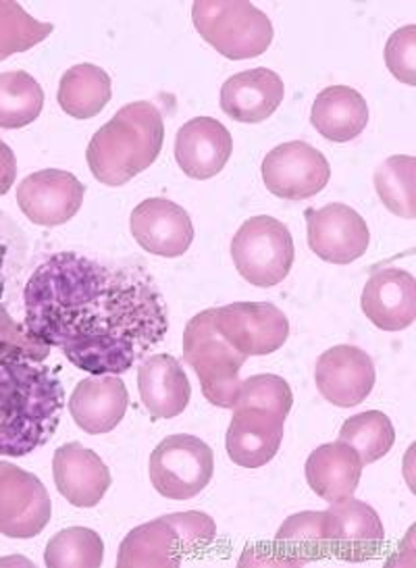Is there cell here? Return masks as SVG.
<instances>
[{
  "instance_id": "30",
  "label": "cell",
  "mask_w": 416,
  "mask_h": 568,
  "mask_svg": "<svg viewBox=\"0 0 416 568\" xmlns=\"http://www.w3.org/2000/svg\"><path fill=\"white\" fill-rule=\"evenodd\" d=\"M339 442L348 444L358 452L365 465H373L394 448L396 429L389 417L382 410H366L349 417L342 425Z\"/></svg>"
},
{
  "instance_id": "13",
  "label": "cell",
  "mask_w": 416,
  "mask_h": 568,
  "mask_svg": "<svg viewBox=\"0 0 416 568\" xmlns=\"http://www.w3.org/2000/svg\"><path fill=\"white\" fill-rule=\"evenodd\" d=\"M85 185L69 171L42 169L28 175L17 187L23 215L35 225L57 227L80 213Z\"/></svg>"
},
{
  "instance_id": "16",
  "label": "cell",
  "mask_w": 416,
  "mask_h": 568,
  "mask_svg": "<svg viewBox=\"0 0 416 568\" xmlns=\"http://www.w3.org/2000/svg\"><path fill=\"white\" fill-rule=\"evenodd\" d=\"M130 230L144 251L163 258L182 256L194 242V225L187 211L166 199L140 202L133 209Z\"/></svg>"
},
{
  "instance_id": "2",
  "label": "cell",
  "mask_w": 416,
  "mask_h": 568,
  "mask_svg": "<svg viewBox=\"0 0 416 568\" xmlns=\"http://www.w3.org/2000/svg\"><path fill=\"white\" fill-rule=\"evenodd\" d=\"M47 352L0 306V456H28L59 427L65 392Z\"/></svg>"
},
{
  "instance_id": "14",
  "label": "cell",
  "mask_w": 416,
  "mask_h": 568,
  "mask_svg": "<svg viewBox=\"0 0 416 568\" xmlns=\"http://www.w3.org/2000/svg\"><path fill=\"white\" fill-rule=\"evenodd\" d=\"M315 384L321 396L333 406H358L375 385L373 358L349 344L333 346L316 361Z\"/></svg>"
},
{
  "instance_id": "15",
  "label": "cell",
  "mask_w": 416,
  "mask_h": 568,
  "mask_svg": "<svg viewBox=\"0 0 416 568\" xmlns=\"http://www.w3.org/2000/svg\"><path fill=\"white\" fill-rule=\"evenodd\" d=\"M329 551L346 562H365L382 548L383 523L377 510L366 501H333L325 510Z\"/></svg>"
},
{
  "instance_id": "4",
  "label": "cell",
  "mask_w": 416,
  "mask_h": 568,
  "mask_svg": "<svg viewBox=\"0 0 416 568\" xmlns=\"http://www.w3.org/2000/svg\"><path fill=\"white\" fill-rule=\"evenodd\" d=\"M215 520L196 510L175 513L135 527L121 541L119 568H175L183 554L204 550L215 541Z\"/></svg>"
},
{
  "instance_id": "5",
  "label": "cell",
  "mask_w": 416,
  "mask_h": 568,
  "mask_svg": "<svg viewBox=\"0 0 416 568\" xmlns=\"http://www.w3.org/2000/svg\"><path fill=\"white\" fill-rule=\"evenodd\" d=\"M183 358L196 371L204 398L219 408H233L240 394V371L248 361L216 332L213 308L190 318L183 332Z\"/></svg>"
},
{
  "instance_id": "23",
  "label": "cell",
  "mask_w": 416,
  "mask_h": 568,
  "mask_svg": "<svg viewBox=\"0 0 416 568\" xmlns=\"http://www.w3.org/2000/svg\"><path fill=\"white\" fill-rule=\"evenodd\" d=\"M138 387L144 408L154 418H175L190 404L192 385L177 358L154 354L138 368Z\"/></svg>"
},
{
  "instance_id": "11",
  "label": "cell",
  "mask_w": 416,
  "mask_h": 568,
  "mask_svg": "<svg viewBox=\"0 0 416 568\" xmlns=\"http://www.w3.org/2000/svg\"><path fill=\"white\" fill-rule=\"evenodd\" d=\"M52 501L42 481L11 463L0 460V534L30 539L50 523Z\"/></svg>"
},
{
  "instance_id": "25",
  "label": "cell",
  "mask_w": 416,
  "mask_h": 568,
  "mask_svg": "<svg viewBox=\"0 0 416 568\" xmlns=\"http://www.w3.org/2000/svg\"><path fill=\"white\" fill-rule=\"evenodd\" d=\"M311 123L323 138L344 144L365 132L368 104L361 92L348 85H329L318 92Z\"/></svg>"
},
{
  "instance_id": "3",
  "label": "cell",
  "mask_w": 416,
  "mask_h": 568,
  "mask_svg": "<svg viewBox=\"0 0 416 568\" xmlns=\"http://www.w3.org/2000/svg\"><path fill=\"white\" fill-rule=\"evenodd\" d=\"M163 142L165 123L161 111L149 101L132 102L92 135L85 159L100 184L119 187L159 159Z\"/></svg>"
},
{
  "instance_id": "1",
  "label": "cell",
  "mask_w": 416,
  "mask_h": 568,
  "mask_svg": "<svg viewBox=\"0 0 416 568\" xmlns=\"http://www.w3.org/2000/svg\"><path fill=\"white\" fill-rule=\"evenodd\" d=\"M26 334L92 375H121L165 339L161 292L138 267L57 252L23 290Z\"/></svg>"
},
{
  "instance_id": "24",
  "label": "cell",
  "mask_w": 416,
  "mask_h": 568,
  "mask_svg": "<svg viewBox=\"0 0 416 568\" xmlns=\"http://www.w3.org/2000/svg\"><path fill=\"white\" fill-rule=\"evenodd\" d=\"M363 458L344 442L318 446L306 460V481L325 501L348 500L361 484Z\"/></svg>"
},
{
  "instance_id": "9",
  "label": "cell",
  "mask_w": 416,
  "mask_h": 568,
  "mask_svg": "<svg viewBox=\"0 0 416 568\" xmlns=\"http://www.w3.org/2000/svg\"><path fill=\"white\" fill-rule=\"evenodd\" d=\"M216 332L235 351L250 356H266L280 351L290 335V321L271 302H233L213 308Z\"/></svg>"
},
{
  "instance_id": "27",
  "label": "cell",
  "mask_w": 416,
  "mask_h": 568,
  "mask_svg": "<svg viewBox=\"0 0 416 568\" xmlns=\"http://www.w3.org/2000/svg\"><path fill=\"white\" fill-rule=\"evenodd\" d=\"M113 85L104 69L82 63L67 69L59 84V106L69 118L92 119L111 102Z\"/></svg>"
},
{
  "instance_id": "22",
  "label": "cell",
  "mask_w": 416,
  "mask_h": 568,
  "mask_svg": "<svg viewBox=\"0 0 416 568\" xmlns=\"http://www.w3.org/2000/svg\"><path fill=\"white\" fill-rule=\"evenodd\" d=\"M285 97L283 80L271 69L235 73L221 88V109L240 123H261L271 118Z\"/></svg>"
},
{
  "instance_id": "31",
  "label": "cell",
  "mask_w": 416,
  "mask_h": 568,
  "mask_svg": "<svg viewBox=\"0 0 416 568\" xmlns=\"http://www.w3.org/2000/svg\"><path fill=\"white\" fill-rule=\"evenodd\" d=\"M104 560V541L97 531L69 527L54 535L44 551L50 568H99Z\"/></svg>"
},
{
  "instance_id": "29",
  "label": "cell",
  "mask_w": 416,
  "mask_h": 568,
  "mask_svg": "<svg viewBox=\"0 0 416 568\" xmlns=\"http://www.w3.org/2000/svg\"><path fill=\"white\" fill-rule=\"evenodd\" d=\"M416 159L396 154L375 171V190L387 211L402 219L416 217Z\"/></svg>"
},
{
  "instance_id": "20",
  "label": "cell",
  "mask_w": 416,
  "mask_h": 568,
  "mask_svg": "<svg viewBox=\"0 0 416 568\" xmlns=\"http://www.w3.org/2000/svg\"><path fill=\"white\" fill-rule=\"evenodd\" d=\"M54 484L59 494L75 508H94L111 487V470L97 452L71 442L54 452Z\"/></svg>"
},
{
  "instance_id": "10",
  "label": "cell",
  "mask_w": 416,
  "mask_h": 568,
  "mask_svg": "<svg viewBox=\"0 0 416 568\" xmlns=\"http://www.w3.org/2000/svg\"><path fill=\"white\" fill-rule=\"evenodd\" d=\"M266 190L283 201H306L325 190L332 168L325 154L306 142H285L263 161Z\"/></svg>"
},
{
  "instance_id": "18",
  "label": "cell",
  "mask_w": 416,
  "mask_h": 568,
  "mask_svg": "<svg viewBox=\"0 0 416 568\" xmlns=\"http://www.w3.org/2000/svg\"><path fill=\"white\" fill-rule=\"evenodd\" d=\"M233 152L230 130L213 118L190 119L175 138V161L192 180L219 175Z\"/></svg>"
},
{
  "instance_id": "26",
  "label": "cell",
  "mask_w": 416,
  "mask_h": 568,
  "mask_svg": "<svg viewBox=\"0 0 416 568\" xmlns=\"http://www.w3.org/2000/svg\"><path fill=\"white\" fill-rule=\"evenodd\" d=\"M273 562L283 567H302L329 554L325 510H306L287 518L275 535Z\"/></svg>"
},
{
  "instance_id": "8",
  "label": "cell",
  "mask_w": 416,
  "mask_h": 568,
  "mask_svg": "<svg viewBox=\"0 0 416 568\" xmlns=\"http://www.w3.org/2000/svg\"><path fill=\"white\" fill-rule=\"evenodd\" d=\"M215 473L213 450L196 435H169L150 454L152 487L169 500H192Z\"/></svg>"
},
{
  "instance_id": "34",
  "label": "cell",
  "mask_w": 416,
  "mask_h": 568,
  "mask_svg": "<svg viewBox=\"0 0 416 568\" xmlns=\"http://www.w3.org/2000/svg\"><path fill=\"white\" fill-rule=\"evenodd\" d=\"M385 65L402 84H416V28L406 26L389 36L385 47Z\"/></svg>"
},
{
  "instance_id": "28",
  "label": "cell",
  "mask_w": 416,
  "mask_h": 568,
  "mask_svg": "<svg viewBox=\"0 0 416 568\" xmlns=\"http://www.w3.org/2000/svg\"><path fill=\"white\" fill-rule=\"evenodd\" d=\"M44 90L28 71L0 73V128L19 130L40 118Z\"/></svg>"
},
{
  "instance_id": "12",
  "label": "cell",
  "mask_w": 416,
  "mask_h": 568,
  "mask_svg": "<svg viewBox=\"0 0 416 568\" xmlns=\"http://www.w3.org/2000/svg\"><path fill=\"white\" fill-rule=\"evenodd\" d=\"M308 246L318 258L333 265H349L365 254L371 232L365 219L346 204L333 202L304 213Z\"/></svg>"
},
{
  "instance_id": "6",
  "label": "cell",
  "mask_w": 416,
  "mask_h": 568,
  "mask_svg": "<svg viewBox=\"0 0 416 568\" xmlns=\"http://www.w3.org/2000/svg\"><path fill=\"white\" fill-rule=\"evenodd\" d=\"M199 34L232 61L261 57L273 42V23L252 2L200 0L192 7Z\"/></svg>"
},
{
  "instance_id": "7",
  "label": "cell",
  "mask_w": 416,
  "mask_h": 568,
  "mask_svg": "<svg viewBox=\"0 0 416 568\" xmlns=\"http://www.w3.org/2000/svg\"><path fill=\"white\" fill-rule=\"evenodd\" d=\"M294 237L280 219L258 215L244 221L232 240L233 265L252 285L282 284L294 265Z\"/></svg>"
},
{
  "instance_id": "33",
  "label": "cell",
  "mask_w": 416,
  "mask_h": 568,
  "mask_svg": "<svg viewBox=\"0 0 416 568\" xmlns=\"http://www.w3.org/2000/svg\"><path fill=\"white\" fill-rule=\"evenodd\" d=\"M292 404H294V396H292L290 384L280 375L263 373V375H252L246 382H242L233 410L235 408H265V410H273V413H280L283 417H287L292 410Z\"/></svg>"
},
{
  "instance_id": "19",
  "label": "cell",
  "mask_w": 416,
  "mask_h": 568,
  "mask_svg": "<svg viewBox=\"0 0 416 568\" xmlns=\"http://www.w3.org/2000/svg\"><path fill=\"white\" fill-rule=\"evenodd\" d=\"M285 417L265 408H235L227 429V454L237 467L261 468L275 458Z\"/></svg>"
},
{
  "instance_id": "17",
  "label": "cell",
  "mask_w": 416,
  "mask_h": 568,
  "mask_svg": "<svg viewBox=\"0 0 416 568\" xmlns=\"http://www.w3.org/2000/svg\"><path fill=\"white\" fill-rule=\"evenodd\" d=\"M363 313L383 332H402L416 318V280L404 268L375 271L363 290Z\"/></svg>"
},
{
  "instance_id": "35",
  "label": "cell",
  "mask_w": 416,
  "mask_h": 568,
  "mask_svg": "<svg viewBox=\"0 0 416 568\" xmlns=\"http://www.w3.org/2000/svg\"><path fill=\"white\" fill-rule=\"evenodd\" d=\"M17 180L16 152L0 140V196L7 194Z\"/></svg>"
},
{
  "instance_id": "36",
  "label": "cell",
  "mask_w": 416,
  "mask_h": 568,
  "mask_svg": "<svg viewBox=\"0 0 416 568\" xmlns=\"http://www.w3.org/2000/svg\"><path fill=\"white\" fill-rule=\"evenodd\" d=\"M4 265H7V246L0 242V302H2V294H4V284H7V275H4Z\"/></svg>"
},
{
  "instance_id": "32",
  "label": "cell",
  "mask_w": 416,
  "mask_h": 568,
  "mask_svg": "<svg viewBox=\"0 0 416 568\" xmlns=\"http://www.w3.org/2000/svg\"><path fill=\"white\" fill-rule=\"evenodd\" d=\"M54 26L33 19L17 2H0V61L28 52L52 34Z\"/></svg>"
},
{
  "instance_id": "21",
  "label": "cell",
  "mask_w": 416,
  "mask_h": 568,
  "mask_svg": "<svg viewBox=\"0 0 416 568\" xmlns=\"http://www.w3.org/2000/svg\"><path fill=\"white\" fill-rule=\"evenodd\" d=\"M128 404V387L116 375H92L75 385L69 413L85 434L102 435L123 420Z\"/></svg>"
}]
</instances>
